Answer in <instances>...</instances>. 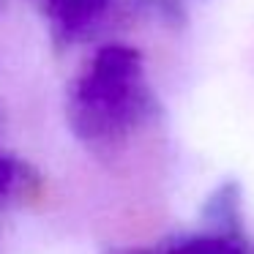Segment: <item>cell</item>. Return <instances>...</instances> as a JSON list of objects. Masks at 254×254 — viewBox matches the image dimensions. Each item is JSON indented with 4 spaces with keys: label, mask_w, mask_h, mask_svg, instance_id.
<instances>
[{
    "label": "cell",
    "mask_w": 254,
    "mask_h": 254,
    "mask_svg": "<svg viewBox=\"0 0 254 254\" xmlns=\"http://www.w3.org/2000/svg\"><path fill=\"white\" fill-rule=\"evenodd\" d=\"M14 178H17V164H14L8 156L0 153V197H3L8 189H11Z\"/></svg>",
    "instance_id": "obj_4"
},
{
    "label": "cell",
    "mask_w": 254,
    "mask_h": 254,
    "mask_svg": "<svg viewBox=\"0 0 254 254\" xmlns=\"http://www.w3.org/2000/svg\"><path fill=\"white\" fill-rule=\"evenodd\" d=\"M150 110L142 55L134 47H101L68 93V123L90 145L128 137Z\"/></svg>",
    "instance_id": "obj_1"
},
{
    "label": "cell",
    "mask_w": 254,
    "mask_h": 254,
    "mask_svg": "<svg viewBox=\"0 0 254 254\" xmlns=\"http://www.w3.org/2000/svg\"><path fill=\"white\" fill-rule=\"evenodd\" d=\"M167 254H246L243 243L232 232H216V235H202L170 249Z\"/></svg>",
    "instance_id": "obj_3"
},
{
    "label": "cell",
    "mask_w": 254,
    "mask_h": 254,
    "mask_svg": "<svg viewBox=\"0 0 254 254\" xmlns=\"http://www.w3.org/2000/svg\"><path fill=\"white\" fill-rule=\"evenodd\" d=\"M110 3L112 0H44V11L58 39L77 41L90 33V28L104 17Z\"/></svg>",
    "instance_id": "obj_2"
}]
</instances>
